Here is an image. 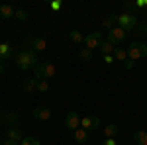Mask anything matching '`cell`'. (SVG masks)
I'll return each instance as SVG.
<instances>
[{"instance_id": "1", "label": "cell", "mask_w": 147, "mask_h": 145, "mask_svg": "<svg viewBox=\"0 0 147 145\" xmlns=\"http://www.w3.org/2000/svg\"><path fill=\"white\" fill-rule=\"evenodd\" d=\"M39 61H37V55H35L34 49H24L18 53L16 57V67L20 69V71H30V69H35Z\"/></svg>"}, {"instance_id": "2", "label": "cell", "mask_w": 147, "mask_h": 145, "mask_svg": "<svg viewBox=\"0 0 147 145\" xmlns=\"http://www.w3.org/2000/svg\"><path fill=\"white\" fill-rule=\"evenodd\" d=\"M125 51H127V59L129 61H139V59L147 57V45L141 43V41H131Z\"/></svg>"}, {"instance_id": "3", "label": "cell", "mask_w": 147, "mask_h": 145, "mask_svg": "<svg viewBox=\"0 0 147 145\" xmlns=\"http://www.w3.org/2000/svg\"><path fill=\"white\" fill-rule=\"evenodd\" d=\"M116 26H120L122 30H125V32H131V30L137 26V18L131 14V12H122V14H118Z\"/></svg>"}, {"instance_id": "4", "label": "cell", "mask_w": 147, "mask_h": 145, "mask_svg": "<svg viewBox=\"0 0 147 145\" xmlns=\"http://www.w3.org/2000/svg\"><path fill=\"white\" fill-rule=\"evenodd\" d=\"M125 37H127V32H125V30H122L120 26H114L112 30L108 32V41H112L116 47H118L120 43H124Z\"/></svg>"}, {"instance_id": "5", "label": "cell", "mask_w": 147, "mask_h": 145, "mask_svg": "<svg viewBox=\"0 0 147 145\" xmlns=\"http://www.w3.org/2000/svg\"><path fill=\"white\" fill-rule=\"evenodd\" d=\"M102 41H104L102 32H92V34H88L86 37H84V47H86V49H90V51H94V49H98V47H100Z\"/></svg>"}, {"instance_id": "6", "label": "cell", "mask_w": 147, "mask_h": 145, "mask_svg": "<svg viewBox=\"0 0 147 145\" xmlns=\"http://www.w3.org/2000/svg\"><path fill=\"white\" fill-rule=\"evenodd\" d=\"M80 127L86 132H94L100 127V118L98 116H82L80 118Z\"/></svg>"}, {"instance_id": "7", "label": "cell", "mask_w": 147, "mask_h": 145, "mask_svg": "<svg viewBox=\"0 0 147 145\" xmlns=\"http://www.w3.org/2000/svg\"><path fill=\"white\" fill-rule=\"evenodd\" d=\"M65 125H67L71 132L79 129V127H80V116L75 110H69V114L65 116Z\"/></svg>"}, {"instance_id": "8", "label": "cell", "mask_w": 147, "mask_h": 145, "mask_svg": "<svg viewBox=\"0 0 147 145\" xmlns=\"http://www.w3.org/2000/svg\"><path fill=\"white\" fill-rule=\"evenodd\" d=\"M32 114H34L35 120H39V122H47V120H51V114H53V112L49 110L47 106H37Z\"/></svg>"}, {"instance_id": "9", "label": "cell", "mask_w": 147, "mask_h": 145, "mask_svg": "<svg viewBox=\"0 0 147 145\" xmlns=\"http://www.w3.org/2000/svg\"><path fill=\"white\" fill-rule=\"evenodd\" d=\"M73 137H75V141L80 145L88 143V139H90V132H86V129H82V127H79V129H75L73 132Z\"/></svg>"}, {"instance_id": "10", "label": "cell", "mask_w": 147, "mask_h": 145, "mask_svg": "<svg viewBox=\"0 0 147 145\" xmlns=\"http://www.w3.org/2000/svg\"><path fill=\"white\" fill-rule=\"evenodd\" d=\"M41 67H43V78H53L57 75V67L51 61H41Z\"/></svg>"}, {"instance_id": "11", "label": "cell", "mask_w": 147, "mask_h": 145, "mask_svg": "<svg viewBox=\"0 0 147 145\" xmlns=\"http://www.w3.org/2000/svg\"><path fill=\"white\" fill-rule=\"evenodd\" d=\"M12 55H14V47H12V43H0V61L4 63V61H8Z\"/></svg>"}, {"instance_id": "12", "label": "cell", "mask_w": 147, "mask_h": 145, "mask_svg": "<svg viewBox=\"0 0 147 145\" xmlns=\"http://www.w3.org/2000/svg\"><path fill=\"white\" fill-rule=\"evenodd\" d=\"M14 14H16V10L12 8L10 4H0V18L10 20V18H14Z\"/></svg>"}, {"instance_id": "13", "label": "cell", "mask_w": 147, "mask_h": 145, "mask_svg": "<svg viewBox=\"0 0 147 145\" xmlns=\"http://www.w3.org/2000/svg\"><path fill=\"white\" fill-rule=\"evenodd\" d=\"M6 135H8V139H10V141H16V143H22V141H24L22 132H20L18 127H10V129L6 132Z\"/></svg>"}, {"instance_id": "14", "label": "cell", "mask_w": 147, "mask_h": 145, "mask_svg": "<svg viewBox=\"0 0 147 145\" xmlns=\"http://www.w3.org/2000/svg\"><path fill=\"white\" fill-rule=\"evenodd\" d=\"M114 49H116V45L112 41H108V39H104L100 43V53L102 55H114Z\"/></svg>"}, {"instance_id": "15", "label": "cell", "mask_w": 147, "mask_h": 145, "mask_svg": "<svg viewBox=\"0 0 147 145\" xmlns=\"http://www.w3.org/2000/svg\"><path fill=\"white\" fill-rule=\"evenodd\" d=\"M32 49H34V51H45L47 41L43 37H34V39H32Z\"/></svg>"}, {"instance_id": "16", "label": "cell", "mask_w": 147, "mask_h": 145, "mask_svg": "<svg viewBox=\"0 0 147 145\" xmlns=\"http://www.w3.org/2000/svg\"><path fill=\"white\" fill-rule=\"evenodd\" d=\"M120 134V127L116 125V123H108V125H104V137H114L116 139V135Z\"/></svg>"}, {"instance_id": "17", "label": "cell", "mask_w": 147, "mask_h": 145, "mask_svg": "<svg viewBox=\"0 0 147 145\" xmlns=\"http://www.w3.org/2000/svg\"><path fill=\"white\" fill-rule=\"evenodd\" d=\"M84 37H86V35H82L79 32V30H71V32H69V39H71V41H73V43H84Z\"/></svg>"}, {"instance_id": "18", "label": "cell", "mask_w": 147, "mask_h": 145, "mask_svg": "<svg viewBox=\"0 0 147 145\" xmlns=\"http://www.w3.org/2000/svg\"><path fill=\"white\" fill-rule=\"evenodd\" d=\"M116 20H118V16H116V14H110V16H106V18H104V22H102V28L110 32L114 26H116Z\"/></svg>"}, {"instance_id": "19", "label": "cell", "mask_w": 147, "mask_h": 145, "mask_svg": "<svg viewBox=\"0 0 147 145\" xmlns=\"http://www.w3.org/2000/svg\"><path fill=\"white\" fill-rule=\"evenodd\" d=\"M114 59L120 61V63H125L127 61V51H125L124 47H116L114 49Z\"/></svg>"}, {"instance_id": "20", "label": "cell", "mask_w": 147, "mask_h": 145, "mask_svg": "<svg viewBox=\"0 0 147 145\" xmlns=\"http://www.w3.org/2000/svg\"><path fill=\"white\" fill-rule=\"evenodd\" d=\"M22 88L26 90V92H34V90H37V80H35V78H26Z\"/></svg>"}, {"instance_id": "21", "label": "cell", "mask_w": 147, "mask_h": 145, "mask_svg": "<svg viewBox=\"0 0 147 145\" xmlns=\"http://www.w3.org/2000/svg\"><path fill=\"white\" fill-rule=\"evenodd\" d=\"M136 141H137V145H147V132L145 129H137L136 132Z\"/></svg>"}, {"instance_id": "22", "label": "cell", "mask_w": 147, "mask_h": 145, "mask_svg": "<svg viewBox=\"0 0 147 145\" xmlns=\"http://www.w3.org/2000/svg\"><path fill=\"white\" fill-rule=\"evenodd\" d=\"M79 57L82 59V61H92V57H94V55H92V51H90V49L82 47V49L79 51Z\"/></svg>"}, {"instance_id": "23", "label": "cell", "mask_w": 147, "mask_h": 145, "mask_svg": "<svg viewBox=\"0 0 147 145\" xmlns=\"http://www.w3.org/2000/svg\"><path fill=\"white\" fill-rule=\"evenodd\" d=\"M49 80L43 78V80H37V92H49Z\"/></svg>"}, {"instance_id": "24", "label": "cell", "mask_w": 147, "mask_h": 145, "mask_svg": "<svg viewBox=\"0 0 147 145\" xmlns=\"http://www.w3.org/2000/svg\"><path fill=\"white\" fill-rule=\"evenodd\" d=\"M14 18H16V20H20V22H26V20H28V12L24 10V8H20V10H16Z\"/></svg>"}, {"instance_id": "25", "label": "cell", "mask_w": 147, "mask_h": 145, "mask_svg": "<svg viewBox=\"0 0 147 145\" xmlns=\"http://www.w3.org/2000/svg\"><path fill=\"white\" fill-rule=\"evenodd\" d=\"M20 145H41V143H39V139H35V137H24V141Z\"/></svg>"}, {"instance_id": "26", "label": "cell", "mask_w": 147, "mask_h": 145, "mask_svg": "<svg viewBox=\"0 0 147 145\" xmlns=\"http://www.w3.org/2000/svg\"><path fill=\"white\" fill-rule=\"evenodd\" d=\"M49 8H51L53 12H59L61 8H63V4H61L59 0H53V2H49Z\"/></svg>"}, {"instance_id": "27", "label": "cell", "mask_w": 147, "mask_h": 145, "mask_svg": "<svg viewBox=\"0 0 147 145\" xmlns=\"http://www.w3.org/2000/svg\"><path fill=\"white\" fill-rule=\"evenodd\" d=\"M136 8H137V10H147V0H137Z\"/></svg>"}, {"instance_id": "28", "label": "cell", "mask_w": 147, "mask_h": 145, "mask_svg": "<svg viewBox=\"0 0 147 145\" xmlns=\"http://www.w3.org/2000/svg\"><path fill=\"white\" fill-rule=\"evenodd\" d=\"M102 61H104L106 65H112L114 63V55H102Z\"/></svg>"}, {"instance_id": "29", "label": "cell", "mask_w": 147, "mask_h": 145, "mask_svg": "<svg viewBox=\"0 0 147 145\" xmlns=\"http://www.w3.org/2000/svg\"><path fill=\"white\" fill-rule=\"evenodd\" d=\"M124 8H125V12H127V10H131V14H134V10H136V2H125V4H124Z\"/></svg>"}, {"instance_id": "30", "label": "cell", "mask_w": 147, "mask_h": 145, "mask_svg": "<svg viewBox=\"0 0 147 145\" xmlns=\"http://www.w3.org/2000/svg\"><path fill=\"white\" fill-rule=\"evenodd\" d=\"M102 145H118V143H116V139H114V137H106V139L102 141Z\"/></svg>"}, {"instance_id": "31", "label": "cell", "mask_w": 147, "mask_h": 145, "mask_svg": "<svg viewBox=\"0 0 147 145\" xmlns=\"http://www.w3.org/2000/svg\"><path fill=\"white\" fill-rule=\"evenodd\" d=\"M134 65H136V63H134V61H129V59H127V61L124 63V67L127 69V71H129V69H134Z\"/></svg>"}, {"instance_id": "32", "label": "cell", "mask_w": 147, "mask_h": 145, "mask_svg": "<svg viewBox=\"0 0 147 145\" xmlns=\"http://www.w3.org/2000/svg\"><path fill=\"white\" fill-rule=\"evenodd\" d=\"M2 145H20V143H16V141H10V139H6Z\"/></svg>"}, {"instance_id": "33", "label": "cell", "mask_w": 147, "mask_h": 145, "mask_svg": "<svg viewBox=\"0 0 147 145\" xmlns=\"http://www.w3.org/2000/svg\"><path fill=\"white\" fill-rule=\"evenodd\" d=\"M2 73H4V63L0 61V75H2Z\"/></svg>"}, {"instance_id": "34", "label": "cell", "mask_w": 147, "mask_h": 145, "mask_svg": "<svg viewBox=\"0 0 147 145\" xmlns=\"http://www.w3.org/2000/svg\"><path fill=\"white\" fill-rule=\"evenodd\" d=\"M141 30H145V34H147V22L143 24V26H141Z\"/></svg>"}]
</instances>
